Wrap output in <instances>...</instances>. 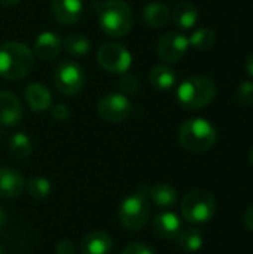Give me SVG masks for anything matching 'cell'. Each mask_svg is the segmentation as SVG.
I'll return each mask as SVG.
<instances>
[{"instance_id": "cell-29", "label": "cell", "mask_w": 253, "mask_h": 254, "mask_svg": "<svg viewBox=\"0 0 253 254\" xmlns=\"http://www.w3.org/2000/svg\"><path fill=\"white\" fill-rule=\"evenodd\" d=\"M121 254H155V252L143 243H133L128 244Z\"/></svg>"}, {"instance_id": "cell-14", "label": "cell", "mask_w": 253, "mask_h": 254, "mask_svg": "<svg viewBox=\"0 0 253 254\" xmlns=\"http://www.w3.org/2000/svg\"><path fill=\"white\" fill-rule=\"evenodd\" d=\"M24 188H25V182L19 171L9 168V167L0 168V196L1 198H6V199L16 198L22 193Z\"/></svg>"}, {"instance_id": "cell-5", "label": "cell", "mask_w": 253, "mask_h": 254, "mask_svg": "<svg viewBox=\"0 0 253 254\" xmlns=\"http://www.w3.org/2000/svg\"><path fill=\"white\" fill-rule=\"evenodd\" d=\"M180 210L185 220L194 225H203L213 217L216 210V202L210 192L197 189L189 192L183 198Z\"/></svg>"}, {"instance_id": "cell-6", "label": "cell", "mask_w": 253, "mask_h": 254, "mask_svg": "<svg viewBox=\"0 0 253 254\" xmlns=\"http://www.w3.org/2000/svg\"><path fill=\"white\" fill-rule=\"evenodd\" d=\"M149 199L145 193H133L128 195L119 205V222L124 228L130 231H140L145 228L149 219Z\"/></svg>"}, {"instance_id": "cell-31", "label": "cell", "mask_w": 253, "mask_h": 254, "mask_svg": "<svg viewBox=\"0 0 253 254\" xmlns=\"http://www.w3.org/2000/svg\"><path fill=\"white\" fill-rule=\"evenodd\" d=\"M55 253L57 254H75V246L72 241H60L55 247Z\"/></svg>"}, {"instance_id": "cell-30", "label": "cell", "mask_w": 253, "mask_h": 254, "mask_svg": "<svg viewBox=\"0 0 253 254\" xmlns=\"http://www.w3.org/2000/svg\"><path fill=\"white\" fill-rule=\"evenodd\" d=\"M51 113H52V118L55 121H60V122L67 121L69 116H70V112H69V109H67L66 104H57V106H54L51 109Z\"/></svg>"}, {"instance_id": "cell-15", "label": "cell", "mask_w": 253, "mask_h": 254, "mask_svg": "<svg viewBox=\"0 0 253 254\" xmlns=\"http://www.w3.org/2000/svg\"><path fill=\"white\" fill-rule=\"evenodd\" d=\"M64 46V42L60 34L54 31H43L34 40V54L42 60L55 58Z\"/></svg>"}, {"instance_id": "cell-32", "label": "cell", "mask_w": 253, "mask_h": 254, "mask_svg": "<svg viewBox=\"0 0 253 254\" xmlns=\"http://www.w3.org/2000/svg\"><path fill=\"white\" fill-rule=\"evenodd\" d=\"M243 223H245V226L253 232V205H251L246 211H245V214H243Z\"/></svg>"}, {"instance_id": "cell-11", "label": "cell", "mask_w": 253, "mask_h": 254, "mask_svg": "<svg viewBox=\"0 0 253 254\" xmlns=\"http://www.w3.org/2000/svg\"><path fill=\"white\" fill-rule=\"evenodd\" d=\"M152 231L158 238L174 240L182 232V220L173 211H163L152 220Z\"/></svg>"}, {"instance_id": "cell-37", "label": "cell", "mask_w": 253, "mask_h": 254, "mask_svg": "<svg viewBox=\"0 0 253 254\" xmlns=\"http://www.w3.org/2000/svg\"><path fill=\"white\" fill-rule=\"evenodd\" d=\"M0 254H4V250H3L1 247H0Z\"/></svg>"}, {"instance_id": "cell-2", "label": "cell", "mask_w": 253, "mask_h": 254, "mask_svg": "<svg viewBox=\"0 0 253 254\" xmlns=\"http://www.w3.org/2000/svg\"><path fill=\"white\" fill-rule=\"evenodd\" d=\"M97 19L101 30L110 37H122L133 27L131 7L122 0H104L97 7Z\"/></svg>"}, {"instance_id": "cell-16", "label": "cell", "mask_w": 253, "mask_h": 254, "mask_svg": "<svg viewBox=\"0 0 253 254\" xmlns=\"http://www.w3.org/2000/svg\"><path fill=\"white\" fill-rule=\"evenodd\" d=\"M82 0H52V13L55 19L64 25L78 22L82 16Z\"/></svg>"}, {"instance_id": "cell-22", "label": "cell", "mask_w": 253, "mask_h": 254, "mask_svg": "<svg viewBox=\"0 0 253 254\" xmlns=\"http://www.w3.org/2000/svg\"><path fill=\"white\" fill-rule=\"evenodd\" d=\"M203 235L198 229L189 228L177 235V246L186 253H195L203 247Z\"/></svg>"}, {"instance_id": "cell-7", "label": "cell", "mask_w": 253, "mask_h": 254, "mask_svg": "<svg viewBox=\"0 0 253 254\" xmlns=\"http://www.w3.org/2000/svg\"><path fill=\"white\" fill-rule=\"evenodd\" d=\"M54 83L55 88L63 94V95H76L78 92L82 91L85 85V73L84 68L72 61L66 60L60 63L54 71Z\"/></svg>"}, {"instance_id": "cell-1", "label": "cell", "mask_w": 253, "mask_h": 254, "mask_svg": "<svg viewBox=\"0 0 253 254\" xmlns=\"http://www.w3.org/2000/svg\"><path fill=\"white\" fill-rule=\"evenodd\" d=\"M34 64L30 48L19 42H7L0 46V76L7 80L25 77Z\"/></svg>"}, {"instance_id": "cell-3", "label": "cell", "mask_w": 253, "mask_h": 254, "mask_svg": "<svg viewBox=\"0 0 253 254\" xmlns=\"http://www.w3.org/2000/svg\"><path fill=\"white\" fill-rule=\"evenodd\" d=\"M216 97V85L204 76H192L177 86V101L186 110H198L209 106Z\"/></svg>"}, {"instance_id": "cell-19", "label": "cell", "mask_w": 253, "mask_h": 254, "mask_svg": "<svg viewBox=\"0 0 253 254\" xmlns=\"http://www.w3.org/2000/svg\"><path fill=\"white\" fill-rule=\"evenodd\" d=\"M173 21L179 28L189 30L198 21V9L191 1H180L173 10Z\"/></svg>"}, {"instance_id": "cell-9", "label": "cell", "mask_w": 253, "mask_h": 254, "mask_svg": "<svg viewBox=\"0 0 253 254\" xmlns=\"http://www.w3.org/2000/svg\"><path fill=\"white\" fill-rule=\"evenodd\" d=\"M133 112V103L121 92H110L101 97L97 106L98 116L106 122H122Z\"/></svg>"}, {"instance_id": "cell-21", "label": "cell", "mask_w": 253, "mask_h": 254, "mask_svg": "<svg viewBox=\"0 0 253 254\" xmlns=\"http://www.w3.org/2000/svg\"><path fill=\"white\" fill-rule=\"evenodd\" d=\"M143 19L151 27H163L170 19V9L160 1H152L145 6Z\"/></svg>"}, {"instance_id": "cell-17", "label": "cell", "mask_w": 253, "mask_h": 254, "mask_svg": "<svg viewBox=\"0 0 253 254\" xmlns=\"http://www.w3.org/2000/svg\"><path fill=\"white\" fill-rule=\"evenodd\" d=\"M112 249L113 240L104 231H92L81 241L82 254H109Z\"/></svg>"}, {"instance_id": "cell-23", "label": "cell", "mask_w": 253, "mask_h": 254, "mask_svg": "<svg viewBox=\"0 0 253 254\" xmlns=\"http://www.w3.org/2000/svg\"><path fill=\"white\" fill-rule=\"evenodd\" d=\"M9 149L16 159H27L33 152V144L27 134L15 132L9 140Z\"/></svg>"}, {"instance_id": "cell-34", "label": "cell", "mask_w": 253, "mask_h": 254, "mask_svg": "<svg viewBox=\"0 0 253 254\" xmlns=\"http://www.w3.org/2000/svg\"><path fill=\"white\" fill-rule=\"evenodd\" d=\"M4 225H6V214H4V211L0 208V229H3Z\"/></svg>"}, {"instance_id": "cell-25", "label": "cell", "mask_w": 253, "mask_h": 254, "mask_svg": "<svg viewBox=\"0 0 253 254\" xmlns=\"http://www.w3.org/2000/svg\"><path fill=\"white\" fill-rule=\"evenodd\" d=\"M64 46H66V51L70 55H73V57H84V55H86L89 52L91 42H89V39L85 34L75 33V34L67 37Z\"/></svg>"}, {"instance_id": "cell-33", "label": "cell", "mask_w": 253, "mask_h": 254, "mask_svg": "<svg viewBox=\"0 0 253 254\" xmlns=\"http://www.w3.org/2000/svg\"><path fill=\"white\" fill-rule=\"evenodd\" d=\"M245 70H246V73L253 77V54L246 60V63H245Z\"/></svg>"}, {"instance_id": "cell-10", "label": "cell", "mask_w": 253, "mask_h": 254, "mask_svg": "<svg viewBox=\"0 0 253 254\" xmlns=\"http://www.w3.org/2000/svg\"><path fill=\"white\" fill-rule=\"evenodd\" d=\"M189 48V40L182 33H167L160 39L158 57L166 63H176L185 57Z\"/></svg>"}, {"instance_id": "cell-12", "label": "cell", "mask_w": 253, "mask_h": 254, "mask_svg": "<svg viewBox=\"0 0 253 254\" xmlns=\"http://www.w3.org/2000/svg\"><path fill=\"white\" fill-rule=\"evenodd\" d=\"M22 119V107L15 94L9 91H0V124L13 127Z\"/></svg>"}, {"instance_id": "cell-13", "label": "cell", "mask_w": 253, "mask_h": 254, "mask_svg": "<svg viewBox=\"0 0 253 254\" xmlns=\"http://www.w3.org/2000/svg\"><path fill=\"white\" fill-rule=\"evenodd\" d=\"M24 98L31 112L36 113L46 112L52 107V95L49 89L39 82H33L24 89Z\"/></svg>"}, {"instance_id": "cell-24", "label": "cell", "mask_w": 253, "mask_h": 254, "mask_svg": "<svg viewBox=\"0 0 253 254\" xmlns=\"http://www.w3.org/2000/svg\"><path fill=\"white\" fill-rule=\"evenodd\" d=\"M188 40H189V46L198 51H207L215 45L216 33L212 28H206V27L198 28L191 34V37H188Z\"/></svg>"}, {"instance_id": "cell-20", "label": "cell", "mask_w": 253, "mask_h": 254, "mask_svg": "<svg viewBox=\"0 0 253 254\" xmlns=\"http://www.w3.org/2000/svg\"><path fill=\"white\" fill-rule=\"evenodd\" d=\"M149 80H151V85L157 89H161V91H166V89H170L174 86L176 80H177V76L174 73V70L169 65H155L152 67L151 73H149Z\"/></svg>"}, {"instance_id": "cell-4", "label": "cell", "mask_w": 253, "mask_h": 254, "mask_svg": "<svg viewBox=\"0 0 253 254\" xmlns=\"http://www.w3.org/2000/svg\"><path fill=\"white\" fill-rule=\"evenodd\" d=\"M179 141L185 150L191 153H203L212 149L216 143V129L209 121L192 118L182 124L179 129Z\"/></svg>"}, {"instance_id": "cell-18", "label": "cell", "mask_w": 253, "mask_h": 254, "mask_svg": "<svg viewBox=\"0 0 253 254\" xmlns=\"http://www.w3.org/2000/svg\"><path fill=\"white\" fill-rule=\"evenodd\" d=\"M148 196L154 205H157L158 208H163V210H169V208L174 207L177 202V190L167 183H160V185L152 186L149 189Z\"/></svg>"}, {"instance_id": "cell-35", "label": "cell", "mask_w": 253, "mask_h": 254, "mask_svg": "<svg viewBox=\"0 0 253 254\" xmlns=\"http://www.w3.org/2000/svg\"><path fill=\"white\" fill-rule=\"evenodd\" d=\"M19 0H0V3L1 4H4V6H13V4H16Z\"/></svg>"}, {"instance_id": "cell-26", "label": "cell", "mask_w": 253, "mask_h": 254, "mask_svg": "<svg viewBox=\"0 0 253 254\" xmlns=\"http://www.w3.org/2000/svg\"><path fill=\"white\" fill-rule=\"evenodd\" d=\"M51 182L45 177H33L27 183V192L34 199H46L51 193Z\"/></svg>"}, {"instance_id": "cell-36", "label": "cell", "mask_w": 253, "mask_h": 254, "mask_svg": "<svg viewBox=\"0 0 253 254\" xmlns=\"http://www.w3.org/2000/svg\"><path fill=\"white\" fill-rule=\"evenodd\" d=\"M249 161H251V164L253 165V147L251 149V153H249Z\"/></svg>"}, {"instance_id": "cell-27", "label": "cell", "mask_w": 253, "mask_h": 254, "mask_svg": "<svg viewBox=\"0 0 253 254\" xmlns=\"http://www.w3.org/2000/svg\"><path fill=\"white\" fill-rule=\"evenodd\" d=\"M237 101L243 107H251L253 106V82L252 80H243L239 85L237 89Z\"/></svg>"}, {"instance_id": "cell-8", "label": "cell", "mask_w": 253, "mask_h": 254, "mask_svg": "<svg viewBox=\"0 0 253 254\" xmlns=\"http://www.w3.org/2000/svg\"><path fill=\"white\" fill-rule=\"evenodd\" d=\"M97 60L106 71L113 74H125L133 64L130 51L125 46L113 42L101 45L97 52Z\"/></svg>"}, {"instance_id": "cell-28", "label": "cell", "mask_w": 253, "mask_h": 254, "mask_svg": "<svg viewBox=\"0 0 253 254\" xmlns=\"http://www.w3.org/2000/svg\"><path fill=\"white\" fill-rule=\"evenodd\" d=\"M119 89L122 91L124 95H136L140 89V83L139 79L134 74H124L119 80Z\"/></svg>"}]
</instances>
